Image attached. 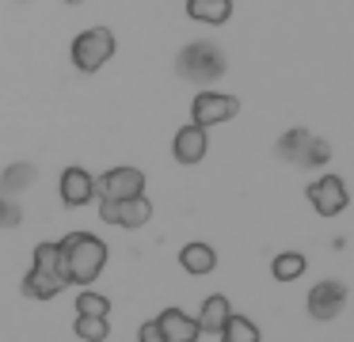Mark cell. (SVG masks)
Listing matches in <instances>:
<instances>
[{
  "instance_id": "19",
  "label": "cell",
  "mask_w": 354,
  "mask_h": 342,
  "mask_svg": "<svg viewBox=\"0 0 354 342\" xmlns=\"http://www.w3.org/2000/svg\"><path fill=\"white\" fill-rule=\"evenodd\" d=\"M308 137H313V133H308L305 126L286 129V133L274 141V156H278V160H286V164H297L301 152H305V144H308Z\"/></svg>"
},
{
  "instance_id": "15",
  "label": "cell",
  "mask_w": 354,
  "mask_h": 342,
  "mask_svg": "<svg viewBox=\"0 0 354 342\" xmlns=\"http://www.w3.org/2000/svg\"><path fill=\"white\" fill-rule=\"evenodd\" d=\"M187 19L221 27V23L232 19V0H187Z\"/></svg>"
},
{
  "instance_id": "18",
  "label": "cell",
  "mask_w": 354,
  "mask_h": 342,
  "mask_svg": "<svg viewBox=\"0 0 354 342\" xmlns=\"http://www.w3.org/2000/svg\"><path fill=\"white\" fill-rule=\"evenodd\" d=\"M259 323L248 316H240V312H232L229 319H225V327L217 331V342H259Z\"/></svg>"
},
{
  "instance_id": "4",
  "label": "cell",
  "mask_w": 354,
  "mask_h": 342,
  "mask_svg": "<svg viewBox=\"0 0 354 342\" xmlns=\"http://www.w3.org/2000/svg\"><path fill=\"white\" fill-rule=\"evenodd\" d=\"M118 50V38L111 27H84L69 46V57H73V68L84 76H95Z\"/></svg>"
},
{
  "instance_id": "7",
  "label": "cell",
  "mask_w": 354,
  "mask_h": 342,
  "mask_svg": "<svg viewBox=\"0 0 354 342\" xmlns=\"http://www.w3.org/2000/svg\"><path fill=\"white\" fill-rule=\"evenodd\" d=\"M138 194H145V171L133 164L111 167L95 179V198L100 202H118V198H138Z\"/></svg>"
},
{
  "instance_id": "23",
  "label": "cell",
  "mask_w": 354,
  "mask_h": 342,
  "mask_svg": "<svg viewBox=\"0 0 354 342\" xmlns=\"http://www.w3.org/2000/svg\"><path fill=\"white\" fill-rule=\"evenodd\" d=\"M19 225H24V209H19V202L0 190V228H19Z\"/></svg>"
},
{
  "instance_id": "11",
  "label": "cell",
  "mask_w": 354,
  "mask_h": 342,
  "mask_svg": "<svg viewBox=\"0 0 354 342\" xmlns=\"http://www.w3.org/2000/svg\"><path fill=\"white\" fill-rule=\"evenodd\" d=\"M57 194H62V205L80 209V205H88L95 198V175L80 164H69L62 171V179H57Z\"/></svg>"
},
{
  "instance_id": "8",
  "label": "cell",
  "mask_w": 354,
  "mask_h": 342,
  "mask_svg": "<svg viewBox=\"0 0 354 342\" xmlns=\"http://www.w3.org/2000/svg\"><path fill=\"white\" fill-rule=\"evenodd\" d=\"M100 220L115 228H145L153 220V202L145 194L118 198V202H100Z\"/></svg>"
},
{
  "instance_id": "13",
  "label": "cell",
  "mask_w": 354,
  "mask_h": 342,
  "mask_svg": "<svg viewBox=\"0 0 354 342\" xmlns=\"http://www.w3.org/2000/svg\"><path fill=\"white\" fill-rule=\"evenodd\" d=\"M179 266H183L191 278H206V274L217 270V251L209 247V243H202V240L183 243V251H179Z\"/></svg>"
},
{
  "instance_id": "20",
  "label": "cell",
  "mask_w": 354,
  "mask_h": 342,
  "mask_svg": "<svg viewBox=\"0 0 354 342\" xmlns=\"http://www.w3.org/2000/svg\"><path fill=\"white\" fill-rule=\"evenodd\" d=\"M73 331H77V339H80V342H107V339H111V323H107V316H77Z\"/></svg>"
},
{
  "instance_id": "16",
  "label": "cell",
  "mask_w": 354,
  "mask_h": 342,
  "mask_svg": "<svg viewBox=\"0 0 354 342\" xmlns=\"http://www.w3.org/2000/svg\"><path fill=\"white\" fill-rule=\"evenodd\" d=\"M35 179H39V167L27 164V160H16V164H8L4 171H0V190L12 198H19L24 190L35 187Z\"/></svg>"
},
{
  "instance_id": "21",
  "label": "cell",
  "mask_w": 354,
  "mask_h": 342,
  "mask_svg": "<svg viewBox=\"0 0 354 342\" xmlns=\"http://www.w3.org/2000/svg\"><path fill=\"white\" fill-rule=\"evenodd\" d=\"M331 160V144L324 141V137H308V144H305V152H301V160H297V167H305V171H316V167H324Z\"/></svg>"
},
{
  "instance_id": "9",
  "label": "cell",
  "mask_w": 354,
  "mask_h": 342,
  "mask_svg": "<svg viewBox=\"0 0 354 342\" xmlns=\"http://www.w3.org/2000/svg\"><path fill=\"white\" fill-rule=\"evenodd\" d=\"M305 308H308V316H313L316 323H328V319L343 316V308H346V285H343V281H335V278L316 281V285L308 289V296H305Z\"/></svg>"
},
{
  "instance_id": "22",
  "label": "cell",
  "mask_w": 354,
  "mask_h": 342,
  "mask_svg": "<svg viewBox=\"0 0 354 342\" xmlns=\"http://www.w3.org/2000/svg\"><path fill=\"white\" fill-rule=\"evenodd\" d=\"M77 316H111V296L95 293L92 285L77 293Z\"/></svg>"
},
{
  "instance_id": "17",
  "label": "cell",
  "mask_w": 354,
  "mask_h": 342,
  "mask_svg": "<svg viewBox=\"0 0 354 342\" xmlns=\"http://www.w3.org/2000/svg\"><path fill=\"white\" fill-rule=\"evenodd\" d=\"M305 270H308V258L301 255V251H282V255L270 258V278L282 281V285H290V281L305 278Z\"/></svg>"
},
{
  "instance_id": "25",
  "label": "cell",
  "mask_w": 354,
  "mask_h": 342,
  "mask_svg": "<svg viewBox=\"0 0 354 342\" xmlns=\"http://www.w3.org/2000/svg\"><path fill=\"white\" fill-rule=\"evenodd\" d=\"M62 4H84V0H62Z\"/></svg>"
},
{
  "instance_id": "24",
  "label": "cell",
  "mask_w": 354,
  "mask_h": 342,
  "mask_svg": "<svg viewBox=\"0 0 354 342\" xmlns=\"http://www.w3.org/2000/svg\"><path fill=\"white\" fill-rule=\"evenodd\" d=\"M138 342H168V339L160 334L156 319H145V323H141V331H138Z\"/></svg>"
},
{
  "instance_id": "14",
  "label": "cell",
  "mask_w": 354,
  "mask_h": 342,
  "mask_svg": "<svg viewBox=\"0 0 354 342\" xmlns=\"http://www.w3.org/2000/svg\"><path fill=\"white\" fill-rule=\"evenodd\" d=\"M232 316V304H229V296L225 293H214V296H206V301H202V308H198V331L202 334H217L225 327V319Z\"/></svg>"
},
{
  "instance_id": "26",
  "label": "cell",
  "mask_w": 354,
  "mask_h": 342,
  "mask_svg": "<svg viewBox=\"0 0 354 342\" xmlns=\"http://www.w3.org/2000/svg\"><path fill=\"white\" fill-rule=\"evenodd\" d=\"M19 4H31V0H19Z\"/></svg>"
},
{
  "instance_id": "2",
  "label": "cell",
  "mask_w": 354,
  "mask_h": 342,
  "mask_svg": "<svg viewBox=\"0 0 354 342\" xmlns=\"http://www.w3.org/2000/svg\"><path fill=\"white\" fill-rule=\"evenodd\" d=\"M176 73L183 76L187 84L209 88V84H217L229 73V57H225V50L214 38H194V42H187L183 50L176 53Z\"/></svg>"
},
{
  "instance_id": "1",
  "label": "cell",
  "mask_w": 354,
  "mask_h": 342,
  "mask_svg": "<svg viewBox=\"0 0 354 342\" xmlns=\"http://www.w3.org/2000/svg\"><path fill=\"white\" fill-rule=\"evenodd\" d=\"M57 255H62V274L69 285L88 289L107 266V243L92 232H69L57 240Z\"/></svg>"
},
{
  "instance_id": "6",
  "label": "cell",
  "mask_w": 354,
  "mask_h": 342,
  "mask_svg": "<svg viewBox=\"0 0 354 342\" xmlns=\"http://www.w3.org/2000/svg\"><path fill=\"white\" fill-rule=\"evenodd\" d=\"M305 198L320 217H339V213H346V205H351V190H346V182L339 179L335 171H324L320 179L308 182Z\"/></svg>"
},
{
  "instance_id": "3",
  "label": "cell",
  "mask_w": 354,
  "mask_h": 342,
  "mask_svg": "<svg viewBox=\"0 0 354 342\" xmlns=\"http://www.w3.org/2000/svg\"><path fill=\"white\" fill-rule=\"evenodd\" d=\"M69 289L62 274V255H57V240H42L31 255V270L24 274V296L27 301H54Z\"/></svg>"
},
{
  "instance_id": "5",
  "label": "cell",
  "mask_w": 354,
  "mask_h": 342,
  "mask_svg": "<svg viewBox=\"0 0 354 342\" xmlns=\"http://www.w3.org/2000/svg\"><path fill=\"white\" fill-rule=\"evenodd\" d=\"M240 114V99L229 95V91H214V88H202L198 95L191 99V122L202 129H214L225 126Z\"/></svg>"
},
{
  "instance_id": "12",
  "label": "cell",
  "mask_w": 354,
  "mask_h": 342,
  "mask_svg": "<svg viewBox=\"0 0 354 342\" xmlns=\"http://www.w3.org/2000/svg\"><path fill=\"white\" fill-rule=\"evenodd\" d=\"M156 327H160V334L168 342H198L202 339L198 319H194L191 312H183V308H164L160 316H156Z\"/></svg>"
},
{
  "instance_id": "10",
  "label": "cell",
  "mask_w": 354,
  "mask_h": 342,
  "mask_svg": "<svg viewBox=\"0 0 354 342\" xmlns=\"http://www.w3.org/2000/svg\"><path fill=\"white\" fill-rule=\"evenodd\" d=\"M206 152H209V129L194 126V122L176 129V137H171V156H176V164L194 167L206 160Z\"/></svg>"
}]
</instances>
